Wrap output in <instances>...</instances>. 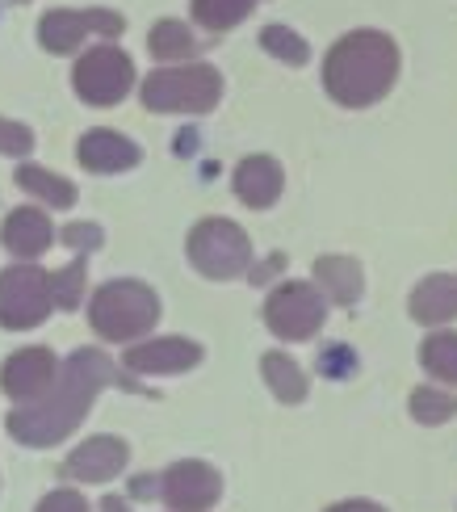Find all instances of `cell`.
<instances>
[{"label":"cell","instance_id":"83f0119b","mask_svg":"<svg viewBox=\"0 0 457 512\" xmlns=\"http://www.w3.org/2000/svg\"><path fill=\"white\" fill-rule=\"evenodd\" d=\"M34 512H89V504H84L80 492H72V487H63V492H51L47 500H42Z\"/></svg>","mask_w":457,"mask_h":512},{"label":"cell","instance_id":"44dd1931","mask_svg":"<svg viewBox=\"0 0 457 512\" xmlns=\"http://www.w3.org/2000/svg\"><path fill=\"white\" fill-rule=\"evenodd\" d=\"M424 370L457 387V332H432L424 340Z\"/></svg>","mask_w":457,"mask_h":512},{"label":"cell","instance_id":"2e32d148","mask_svg":"<svg viewBox=\"0 0 457 512\" xmlns=\"http://www.w3.org/2000/svg\"><path fill=\"white\" fill-rule=\"evenodd\" d=\"M235 194L239 202H248L256 210H265L281 198V164L269 156H248L235 168Z\"/></svg>","mask_w":457,"mask_h":512},{"label":"cell","instance_id":"cb8c5ba5","mask_svg":"<svg viewBox=\"0 0 457 512\" xmlns=\"http://www.w3.org/2000/svg\"><path fill=\"white\" fill-rule=\"evenodd\" d=\"M260 47H265L269 55H277L281 63H290V68H302V63L311 59V47L286 26H269L265 34H260Z\"/></svg>","mask_w":457,"mask_h":512},{"label":"cell","instance_id":"1f68e13d","mask_svg":"<svg viewBox=\"0 0 457 512\" xmlns=\"http://www.w3.org/2000/svg\"><path fill=\"white\" fill-rule=\"evenodd\" d=\"M101 512H126V500L110 496V500H101Z\"/></svg>","mask_w":457,"mask_h":512},{"label":"cell","instance_id":"8fae6325","mask_svg":"<svg viewBox=\"0 0 457 512\" xmlns=\"http://www.w3.org/2000/svg\"><path fill=\"white\" fill-rule=\"evenodd\" d=\"M55 374H59V361L51 349H21L5 361L0 370V387H5L9 399H42L55 387Z\"/></svg>","mask_w":457,"mask_h":512},{"label":"cell","instance_id":"484cf974","mask_svg":"<svg viewBox=\"0 0 457 512\" xmlns=\"http://www.w3.org/2000/svg\"><path fill=\"white\" fill-rule=\"evenodd\" d=\"M84 256L72 261L68 269L47 273V294H51V307H76L80 303V290H84Z\"/></svg>","mask_w":457,"mask_h":512},{"label":"cell","instance_id":"7402d4cb","mask_svg":"<svg viewBox=\"0 0 457 512\" xmlns=\"http://www.w3.org/2000/svg\"><path fill=\"white\" fill-rule=\"evenodd\" d=\"M252 5L256 0H193V17H198V26L219 34V30L239 26L252 13Z\"/></svg>","mask_w":457,"mask_h":512},{"label":"cell","instance_id":"4316f807","mask_svg":"<svg viewBox=\"0 0 457 512\" xmlns=\"http://www.w3.org/2000/svg\"><path fill=\"white\" fill-rule=\"evenodd\" d=\"M26 152H34V131L21 122L0 118V156H26Z\"/></svg>","mask_w":457,"mask_h":512},{"label":"cell","instance_id":"7a4b0ae2","mask_svg":"<svg viewBox=\"0 0 457 512\" xmlns=\"http://www.w3.org/2000/svg\"><path fill=\"white\" fill-rule=\"evenodd\" d=\"M395 76H399V51L378 30L344 34L328 51V63H323V84L348 110H365V105L382 101Z\"/></svg>","mask_w":457,"mask_h":512},{"label":"cell","instance_id":"5b68a950","mask_svg":"<svg viewBox=\"0 0 457 512\" xmlns=\"http://www.w3.org/2000/svg\"><path fill=\"white\" fill-rule=\"evenodd\" d=\"M189 261L206 277H239L252 265V244L231 219H202L189 231Z\"/></svg>","mask_w":457,"mask_h":512},{"label":"cell","instance_id":"f1b7e54d","mask_svg":"<svg viewBox=\"0 0 457 512\" xmlns=\"http://www.w3.org/2000/svg\"><path fill=\"white\" fill-rule=\"evenodd\" d=\"M63 240H68L72 248H97V244H101V227H93V223H72L68 231H63Z\"/></svg>","mask_w":457,"mask_h":512},{"label":"cell","instance_id":"ac0fdd59","mask_svg":"<svg viewBox=\"0 0 457 512\" xmlns=\"http://www.w3.org/2000/svg\"><path fill=\"white\" fill-rule=\"evenodd\" d=\"M315 282L332 294V303L353 307L361 298V265L348 256H319L315 261Z\"/></svg>","mask_w":457,"mask_h":512},{"label":"cell","instance_id":"6da1fadb","mask_svg":"<svg viewBox=\"0 0 457 512\" xmlns=\"http://www.w3.org/2000/svg\"><path fill=\"white\" fill-rule=\"evenodd\" d=\"M110 382H122V387H135V382H126L114 361L97 353V349H80L68 357V366L55 374V387L42 395L34 408L26 412H13L9 416V433L21 441V445H55L68 437L76 424L89 416L93 399L110 387Z\"/></svg>","mask_w":457,"mask_h":512},{"label":"cell","instance_id":"d6986e66","mask_svg":"<svg viewBox=\"0 0 457 512\" xmlns=\"http://www.w3.org/2000/svg\"><path fill=\"white\" fill-rule=\"evenodd\" d=\"M17 185L26 189V194H34L38 202H47L51 210H68L76 202L72 181H63L59 173H47V168H38V164L17 168Z\"/></svg>","mask_w":457,"mask_h":512},{"label":"cell","instance_id":"ba28073f","mask_svg":"<svg viewBox=\"0 0 457 512\" xmlns=\"http://www.w3.org/2000/svg\"><path fill=\"white\" fill-rule=\"evenodd\" d=\"M265 324L281 340H307L323 328V298L307 282H286L281 290L269 294Z\"/></svg>","mask_w":457,"mask_h":512},{"label":"cell","instance_id":"5bb4252c","mask_svg":"<svg viewBox=\"0 0 457 512\" xmlns=\"http://www.w3.org/2000/svg\"><path fill=\"white\" fill-rule=\"evenodd\" d=\"M76 160L89 173H126V168L139 164V147L114 131H89L76 143Z\"/></svg>","mask_w":457,"mask_h":512},{"label":"cell","instance_id":"277c9868","mask_svg":"<svg viewBox=\"0 0 457 512\" xmlns=\"http://www.w3.org/2000/svg\"><path fill=\"white\" fill-rule=\"evenodd\" d=\"M89 319L105 340H135L160 319V298L143 282H110L93 294Z\"/></svg>","mask_w":457,"mask_h":512},{"label":"cell","instance_id":"9a60e30c","mask_svg":"<svg viewBox=\"0 0 457 512\" xmlns=\"http://www.w3.org/2000/svg\"><path fill=\"white\" fill-rule=\"evenodd\" d=\"M51 240H55V227L34 206L30 210H13V215L5 219V227H0V244H5L13 256H21V261H34V256H42L51 248Z\"/></svg>","mask_w":457,"mask_h":512},{"label":"cell","instance_id":"ffe728a7","mask_svg":"<svg viewBox=\"0 0 457 512\" xmlns=\"http://www.w3.org/2000/svg\"><path fill=\"white\" fill-rule=\"evenodd\" d=\"M260 370H265L269 391H273L281 403H302V399H307V378H302V370H298L294 357H286V353H265Z\"/></svg>","mask_w":457,"mask_h":512},{"label":"cell","instance_id":"8992f818","mask_svg":"<svg viewBox=\"0 0 457 512\" xmlns=\"http://www.w3.org/2000/svg\"><path fill=\"white\" fill-rule=\"evenodd\" d=\"M72 84L89 105H118L130 93V84H135V63L114 42H105V47H93L89 55H80Z\"/></svg>","mask_w":457,"mask_h":512},{"label":"cell","instance_id":"e0dca14e","mask_svg":"<svg viewBox=\"0 0 457 512\" xmlns=\"http://www.w3.org/2000/svg\"><path fill=\"white\" fill-rule=\"evenodd\" d=\"M457 315V277L432 273L411 290V319L420 324H449Z\"/></svg>","mask_w":457,"mask_h":512},{"label":"cell","instance_id":"52a82bcc","mask_svg":"<svg viewBox=\"0 0 457 512\" xmlns=\"http://www.w3.org/2000/svg\"><path fill=\"white\" fill-rule=\"evenodd\" d=\"M51 315V294H47V273L34 265H13L0 273V328L26 332L38 328Z\"/></svg>","mask_w":457,"mask_h":512},{"label":"cell","instance_id":"603a6c76","mask_svg":"<svg viewBox=\"0 0 457 512\" xmlns=\"http://www.w3.org/2000/svg\"><path fill=\"white\" fill-rule=\"evenodd\" d=\"M193 51H198V42H193V34L181 26V21H160V26L151 30V55H160V59H189Z\"/></svg>","mask_w":457,"mask_h":512},{"label":"cell","instance_id":"30bf717a","mask_svg":"<svg viewBox=\"0 0 457 512\" xmlns=\"http://www.w3.org/2000/svg\"><path fill=\"white\" fill-rule=\"evenodd\" d=\"M160 492H164V504L172 512H206L214 500H219L223 483L206 462H177L164 471Z\"/></svg>","mask_w":457,"mask_h":512},{"label":"cell","instance_id":"4fadbf2b","mask_svg":"<svg viewBox=\"0 0 457 512\" xmlns=\"http://www.w3.org/2000/svg\"><path fill=\"white\" fill-rule=\"evenodd\" d=\"M202 361V345L181 336H160V340H147V345H135L126 353V366L135 374H181L189 366Z\"/></svg>","mask_w":457,"mask_h":512},{"label":"cell","instance_id":"d4e9b609","mask_svg":"<svg viewBox=\"0 0 457 512\" xmlns=\"http://www.w3.org/2000/svg\"><path fill=\"white\" fill-rule=\"evenodd\" d=\"M411 416L420 424H445L457 416V399L449 391H432V387H420L411 395Z\"/></svg>","mask_w":457,"mask_h":512},{"label":"cell","instance_id":"9c48e42d","mask_svg":"<svg viewBox=\"0 0 457 512\" xmlns=\"http://www.w3.org/2000/svg\"><path fill=\"white\" fill-rule=\"evenodd\" d=\"M126 21L110 9H51L47 17L38 21V38L42 47L55 51V55H72L76 47L89 34H105V38H118Z\"/></svg>","mask_w":457,"mask_h":512},{"label":"cell","instance_id":"3957f363","mask_svg":"<svg viewBox=\"0 0 457 512\" xmlns=\"http://www.w3.org/2000/svg\"><path fill=\"white\" fill-rule=\"evenodd\" d=\"M143 105L156 114H206L223 97V76L206 63H185V68H160L143 80Z\"/></svg>","mask_w":457,"mask_h":512},{"label":"cell","instance_id":"4dcf8cb0","mask_svg":"<svg viewBox=\"0 0 457 512\" xmlns=\"http://www.w3.org/2000/svg\"><path fill=\"white\" fill-rule=\"evenodd\" d=\"M130 492H135V496H147V500H151V496H156V483H151L147 475H139L135 483H130Z\"/></svg>","mask_w":457,"mask_h":512},{"label":"cell","instance_id":"f546056e","mask_svg":"<svg viewBox=\"0 0 457 512\" xmlns=\"http://www.w3.org/2000/svg\"><path fill=\"white\" fill-rule=\"evenodd\" d=\"M328 512H382V508L369 504V500H344V504H332Z\"/></svg>","mask_w":457,"mask_h":512},{"label":"cell","instance_id":"7c38bea8","mask_svg":"<svg viewBox=\"0 0 457 512\" xmlns=\"http://www.w3.org/2000/svg\"><path fill=\"white\" fill-rule=\"evenodd\" d=\"M130 450L122 437H93L76 445V450L68 454V462H63V479H76V483H105L114 479L122 466H126Z\"/></svg>","mask_w":457,"mask_h":512}]
</instances>
